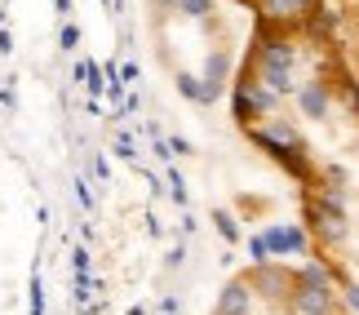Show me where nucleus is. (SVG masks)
I'll return each instance as SVG.
<instances>
[{"label": "nucleus", "mask_w": 359, "mask_h": 315, "mask_svg": "<svg viewBox=\"0 0 359 315\" xmlns=\"http://www.w3.org/2000/svg\"><path fill=\"white\" fill-rule=\"evenodd\" d=\"M293 67H297V49L284 36H257L253 53H248L244 76H253L257 85H266L271 93H297L293 85Z\"/></svg>", "instance_id": "1"}, {"label": "nucleus", "mask_w": 359, "mask_h": 315, "mask_svg": "<svg viewBox=\"0 0 359 315\" xmlns=\"http://www.w3.org/2000/svg\"><path fill=\"white\" fill-rule=\"evenodd\" d=\"M244 280L253 284V293L257 297H266V302L275 307H288L293 302V289H297V267H288V262H253L244 271Z\"/></svg>", "instance_id": "2"}, {"label": "nucleus", "mask_w": 359, "mask_h": 315, "mask_svg": "<svg viewBox=\"0 0 359 315\" xmlns=\"http://www.w3.org/2000/svg\"><path fill=\"white\" fill-rule=\"evenodd\" d=\"M306 217H311V222H306L311 240L320 244L324 253H333V249H341V244H346V236H351L346 209H328L320 196H311V200H306Z\"/></svg>", "instance_id": "3"}, {"label": "nucleus", "mask_w": 359, "mask_h": 315, "mask_svg": "<svg viewBox=\"0 0 359 315\" xmlns=\"http://www.w3.org/2000/svg\"><path fill=\"white\" fill-rule=\"evenodd\" d=\"M275 102H280V93H271L266 85H257L253 76H240V80H236L231 107H236V120H240L244 129H257V120L275 116Z\"/></svg>", "instance_id": "4"}, {"label": "nucleus", "mask_w": 359, "mask_h": 315, "mask_svg": "<svg viewBox=\"0 0 359 315\" xmlns=\"http://www.w3.org/2000/svg\"><path fill=\"white\" fill-rule=\"evenodd\" d=\"M262 244H266L271 257H297L311 249V231L302 222H271L262 231Z\"/></svg>", "instance_id": "5"}, {"label": "nucleus", "mask_w": 359, "mask_h": 315, "mask_svg": "<svg viewBox=\"0 0 359 315\" xmlns=\"http://www.w3.org/2000/svg\"><path fill=\"white\" fill-rule=\"evenodd\" d=\"M288 311H297V315H333V311H337L333 284H297Z\"/></svg>", "instance_id": "6"}, {"label": "nucleus", "mask_w": 359, "mask_h": 315, "mask_svg": "<svg viewBox=\"0 0 359 315\" xmlns=\"http://www.w3.org/2000/svg\"><path fill=\"white\" fill-rule=\"evenodd\" d=\"M253 307H257L253 284H248L244 276H236V280H226V284H222V293H217L213 315H253Z\"/></svg>", "instance_id": "7"}, {"label": "nucleus", "mask_w": 359, "mask_h": 315, "mask_svg": "<svg viewBox=\"0 0 359 315\" xmlns=\"http://www.w3.org/2000/svg\"><path fill=\"white\" fill-rule=\"evenodd\" d=\"M315 9H320V0H262V18H271V27L306 22Z\"/></svg>", "instance_id": "8"}, {"label": "nucleus", "mask_w": 359, "mask_h": 315, "mask_svg": "<svg viewBox=\"0 0 359 315\" xmlns=\"http://www.w3.org/2000/svg\"><path fill=\"white\" fill-rule=\"evenodd\" d=\"M297 107L306 120H328V112H333V89L324 80H306V85H297Z\"/></svg>", "instance_id": "9"}, {"label": "nucleus", "mask_w": 359, "mask_h": 315, "mask_svg": "<svg viewBox=\"0 0 359 315\" xmlns=\"http://www.w3.org/2000/svg\"><path fill=\"white\" fill-rule=\"evenodd\" d=\"M226 80H231V53L226 49H213L209 58H204V72H200V85L209 89V98H217V93L226 89Z\"/></svg>", "instance_id": "10"}, {"label": "nucleus", "mask_w": 359, "mask_h": 315, "mask_svg": "<svg viewBox=\"0 0 359 315\" xmlns=\"http://www.w3.org/2000/svg\"><path fill=\"white\" fill-rule=\"evenodd\" d=\"M297 284H333V267H328L324 257H306V262L297 267Z\"/></svg>", "instance_id": "11"}, {"label": "nucleus", "mask_w": 359, "mask_h": 315, "mask_svg": "<svg viewBox=\"0 0 359 315\" xmlns=\"http://www.w3.org/2000/svg\"><path fill=\"white\" fill-rule=\"evenodd\" d=\"M177 13H187V18H209L213 13V0H173Z\"/></svg>", "instance_id": "12"}, {"label": "nucleus", "mask_w": 359, "mask_h": 315, "mask_svg": "<svg viewBox=\"0 0 359 315\" xmlns=\"http://www.w3.org/2000/svg\"><path fill=\"white\" fill-rule=\"evenodd\" d=\"M217 231H222V236L236 244L240 240V222H231V213H217Z\"/></svg>", "instance_id": "13"}, {"label": "nucleus", "mask_w": 359, "mask_h": 315, "mask_svg": "<svg viewBox=\"0 0 359 315\" xmlns=\"http://www.w3.org/2000/svg\"><path fill=\"white\" fill-rule=\"evenodd\" d=\"M341 302H346V307H351V311L359 315V280H351L346 289H341Z\"/></svg>", "instance_id": "14"}, {"label": "nucleus", "mask_w": 359, "mask_h": 315, "mask_svg": "<svg viewBox=\"0 0 359 315\" xmlns=\"http://www.w3.org/2000/svg\"><path fill=\"white\" fill-rule=\"evenodd\" d=\"M355 102H359V80H355Z\"/></svg>", "instance_id": "15"}]
</instances>
